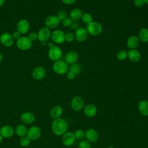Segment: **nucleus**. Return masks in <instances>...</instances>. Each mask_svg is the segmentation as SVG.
I'll list each match as a JSON object with an SVG mask.
<instances>
[{"instance_id":"1","label":"nucleus","mask_w":148,"mask_h":148,"mask_svg":"<svg viewBox=\"0 0 148 148\" xmlns=\"http://www.w3.org/2000/svg\"><path fill=\"white\" fill-rule=\"evenodd\" d=\"M68 123L61 118L54 119L51 123V130L54 134L57 136L63 135L68 129Z\"/></svg>"},{"instance_id":"2","label":"nucleus","mask_w":148,"mask_h":148,"mask_svg":"<svg viewBox=\"0 0 148 148\" xmlns=\"http://www.w3.org/2000/svg\"><path fill=\"white\" fill-rule=\"evenodd\" d=\"M68 69V64L64 60H59L55 61L53 64V70L58 75H64L67 73Z\"/></svg>"},{"instance_id":"3","label":"nucleus","mask_w":148,"mask_h":148,"mask_svg":"<svg viewBox=\"0 0 148 148\" xmlns=\"http://www.w3.org/2000/svg\"><path fill=\"white\" fill-rule=\"evenodd\" d=\"M102 26L99 23L94 21L87 24L86 27L88 34L91 36L99 35L102 32Z\"/></svg>"},{"instance_id":"4","label":"nucleus","mask_w":148,"mask_h":148,"mask_svg":"<svg viewBox=\"0 0 148 148\" xmlns=\"http://www.w3.org/2000/svg\"><path fill=\"white\" fill-rule=\"evenodd\" d=\"M16 46L21 50H28L32 46V42L29 40L28 36H20L16 40Z\"/></svg>"},{"instance_id":"5","label":"nucleus","mask_w":148,"mask_h":148,"mask_svg":"<svg viewBox=\"0 0 148 148\" xmlns=\"http://www.w3.org/2000/svg\"><path fill=\"white\" fill-rule=\"evenodd\" d=\"M42 135L41 129L36 125H33L28 129L27 136L31 140H36L40 138Z\"/></svg>"},{"instance_id":"6","label":"nucleus","mask_w":148,"mask_h":148,"mask_svg":"<svg viewBox=\"0 0 148 148\" xmlns=\"http://www.w3.org/2000/svg\"><path fill=\"white\" fill-rule=\"evenodd\" d=\"M61 21L57 16L51 15L47 17L45 21L46 27L49 29H54L58 26Z\"/></svg>"},{"instance_id":"7","label":"nucleus","mask_w":148,"mask_h":148,"mask_svg":"<svg viewBox=\"0 0 148 148\" xmlns=\"http://www.w3.org/2000/svg\"><path fill=\"white\" fill-rule=\"evenodd\" d=\"M48 56L49 58L54 62L58 61L61 58L62 50L58 46H54L52 48L49 49Z\"/></svg>"},{"instance_id":"8","label":"nucleus","mask_w":148,"mask_h":148,"mask_svg":"<svg viewBox=\"0 0 148 148\" xmlns=\"http://www.w3.org/2000/svg\"><path fill=\"white\" fill-rule=\"evenodd\" d=\"M0 42L3 46L9 47L13 45L14 39L10 33L4 32L0 36Z\"/></svg>"},{"instance_id":"9","label":"nucleus","mask_w":148,"mask_h":148,"mask_svg":"<svg viewBox=\"0 0 148 148\" xmlns=\"http://www.w3.org/2000/svg\"><path fill=\"white\" fill-rule=\"evenodd\" d=\"M50 38L54 43L61 44L65 41V33L61 30H54L51 32Z\"/></svg>"},{"instance_id":"10","label":"nucleus","mask_w":148,"mask_h":148,"mask_svg":"<svg viewBox=\"0 0 148 148\" xmlns=\"http://www.w3.org/2000/svg\"><path fill=\"white\" fill-rule=\"evenodd\" d=\"M37 34L38 39L40 42H46L49 39V38L51 37V32L50 29L45 27L40 28Z\"/></svg>"},{"instance_id":"11","label":"nucleus","mask_w":148,"mask_h":148,"mask_svg":"<svg viewBox=\"0 0 148 148\" xmlns=\"http://www.w3.org/2000/svg\"><path fill=\"white\" fill-rule=\"evenodd\" d=\"M74 35L75 38L76 39V40L80 42H82L85 41L87 39L88 33L86 28L83 27H80L76 30Z\"/></svg>"},{"instance_id":"12","label":"nucleus","mask_w":148,"mask_h":148,"mask_svg":"<svg viewBox=\"0 0 148 148\" xmlns=\"http://www.w3.org/2000/svg\"><path fill=\"white\" fill-rule=\"evenodd\" d=\"M46 69L40 66L35 68L32 72V76L33 78L37 80H40L43 79L46 76Z\"/></svg>"},{"instance_id":"13","label":"nucleus","mask_w":148,"mask_h":148,"mask_svg":"<svg viewBox=\"0 0 148 148\" xmlns=\"http://www.w3.org/2000/svg\"><path fill=\"white\" fill-rule=\"evenodd\" d=\"M17 31L21 34H26L29 29V23L25 19H21L19 20L17 24Z\"/></svg>"},{"instance_id":"14","label":"nucleus","mask_w":148,"mask_h":148,"mask_svg":"<svg viewBox=\"0 0 148 148\" xmlns=\"http://www.w3.org/2000/svg\"><path fill=\"white\" fill-rule=\"evenodd\" d=\"M20 119L23 124H31L35 121V116L31 112H24L21 113Z\"/></svg>"},{"instance_id":"15","label":"nucleus","mask_w":148,"mask_h":148,"mask_svg":"<svg viewBox=\"0 0 148 148\" xmlns=\"http://www.w3.org/2000/svg\"><path fill=\"white\" fill-rule=\"evenodd\" d=\"M14 133V128L9 125H5L0 128V134L3 138H9L12 137Z\"/></svg>"},{"instance_id":"16","label":"nucleus","mask_w":148,"mask_h":148,"mask_svg":"<svg viewBox=\"0 0 148 148\" xmlns=\"http://www.w3.org/2000/svg\"><path fill=\"white\" fill-rule=\"evenodd\" d=\"M83 105H84V101L82 98H81L80 97H79V96L75 97L71 101V106L72 109L73 110H75V111L80 110L83 107Z\"/></svg>"},{"instance_id":"17","label":"nucleus","mask_w":148,"mask_h":148,"mask_svg":"<svg viewBox=\"0 0 148 148\" xmlns=\"http://www.w3.org/2000/svg\"><path fill=\"white\" fill-rule=\"evenodd\" d=\"M75 140V135L71 132H66L63 135L62 138V143L66 146H72Z\"/></svg>"},{"instance_id":"18","label":"nucleus","mask_w":148,"mask_h":148,"mask_svg":"<svg viewBox=\"0 0 148 148\" xmlns=\"http://www.w3.org/2000/svg\"><path fill=\"white\" fill-rule=\"evenodd\" d=\"M128 58L133 62H136L140 60L141 54L140 52L136 49H130L127 52Z\"/></svg>"},{"instance_id":"19","label":"nucleus","mask_w":148,"mask_h":148,"mask_svg":"<svg viewBox=\"0 0 148 148\" xmlns=\"http://www.w3.org/2000/svg\"><path fill=\"white\" fill-rule=\"evenodd\" d=\"M140 40L135 35L130 36L127 40V46L130 49H136L139 45Z\"/></svg>"},{"instance_id":"20","label":"nucleus","mask_w":148,"mask_h":148,"mask_svg":"<svg viewBox=\"0 0 148 148\" xmlns=\"http://www.w3.org/2000/svg\"><path fill=\"white\" fill-rule=\"evenodd\" d=\"M85 136L87 140L91 142H94L97 140L98 138V134L95 130L93 128H90L87 130L86 131Z\"/></svg>"},{"instance_id":"21","label":"nucleus","mask_w":148,"mask_h":148,"mask_svg":"<svg viewBox=\"0 0 148 148\" xmlns=\"http://www.w3.org/2000/svg\"><path fill=\"white\" fill-rule=\"evenodd\" d=\"M65 61L68 64H73L76 62L78 60V54L75 51H70L65 55Z\"/></svg>"},{"instance_id":"22","label":"nucleus","mask_w":148,"mask_h":148,"mask_svg":"<svg viewBox=\"0 0 148 148\" xmlns=\"http://www.w3.org/2000/svg\"><path fill=\"white\" fill-rule=\"evenodd\" d=\"M28 129L23 124H20L16 126L14 128V133L18 136L23 137L27 135Z\"/></svg>"},{"instance_id":"23","label":"nucleus","mask_w":148,"mask_h":148,"mask_svg":"<svg viewBox=\"0 0 148 148\" xmlns=\"http://www.w3.org/2000/svg\"><path fill=\"white\" fill-rule=\"evenodd\" d=\"M62 112L63 109L61 106H55L51 109L50 112V116L53 119H58L60 118V116L62 115Z\"/></svg>"},{"instance_id":"24","label":"nucleus","mask_w":148,"mask_h":148,"mask_svg":"<svg viewBox=\"0 0 148 148\" xmlns=\"http://www.w3.org/2000/svg\"><path fill=\"white\" fill-rule=\"evenodd\" d=\"M97 108L93 104L87 105L84 109V113L88 117H92L97 113Z\"/></svg>"},{"instance_id":"25","label":"nucleus","mask_w":148,"mask_h":148,"mask_svg":"<svg viewBox=\"0 0 148 148\" xmlns=\"http://www.w3.org/2000/svg\"><path fill=\"white\" fill-rule=\"evenodd\" d=\"M82 11L79 8H74L70 12L69 17L72 21H77L80 20L82 16Z\"/></svg>"},{"instance_id":"26","label":"nucleus","mask_w":148,"mask_h":148,"mask_svg":"<svg viewBox=\"0 0 148 148\" xmlns=\"http://www.w3.org/2000/svg\"><path fill=\"white\" fill-rule=\"evenodd\" d=\"M139 110L140 113L145 116H148V101L146 100L140 101L138 104Z\"/></svg>"},{"instance_id":"27","label":"nucleus","mask_w":148,"mask_h":148,"mask_svg":"<svg viewBox=\"0 0 148 148\" xmlns=\"http://www.w3.org/2000/svg\"><path fill=\"white\" fill-rule=\"evenodd\" d=\"M138 37L139 40L142 42H148V29L142 28L139 32Z\"/></svg>"},{"instance_id":"28","label":"nucleus","mask_w":148,"mask_h":148,"mask_svg":"<svg viewBox=\"0 0 148 148\" xmlns=\"http://www.w3.org/2000/svg\"><path fill=\"white\" fill-rule=\"evenodd\" d=\"M69 71L72 72L74 73L76 75L79 74L82 71V66L77 63H75L73 64H71V66L69 67Z\"/></svg>"},{"instance_id":"29","label":"nucleus","mask_w":148,"mask_h":148,"mask_svg":"<svg viewBox=\"0 0 148 148\" xmlns=\"http://www.w3.org/2000/svg\"><path fill=\"white\" fill-rule=\"evenodd\" d=\"M82 21L85 24H88L91 22L92 21V17L91 14L89 13H84L82 14Z\"/></svg>"},{"instance_id":"30","label":"nucleus","mask_w":148,"mask_h":148,"mask_svg":"<svg viewBox=\"0 0 148 148\" xmlns=\"http://www.w3.org/2000/svg\"><path fill=\"white\" fill-rule=\"evenodd\" d=\"M31 141V140H30V139L26 135V136L21 137L20 139L19 142H20V145H21L22 147H25L28 146L30 145Z\"/></svg>"},{"instance_id":"31","label":"nucleus","mask_w":148,"mask_h":148,"mask_svg":"<svg viewBox=\"0 0 148 148\" xmlns=\"http://www.w3.org/2000/svg\"><path fill=\"white\" fill-rule=\"evenodd\" d=\"M116 57L119 60L124 61L128 57L127 51H126L125 50H120L119 51H118L117 53Z\"/></svg>"},{"instance_id":"32","label":"nucleus","mask_w":148,"mask_h":148,"mask_svg":"<svg viewBox=\"0 0 148 148\" xmlns=\"http://www.w3.org/2000/svg\"><path fill=\"white\" fill-rule=\"evenodd\" d=\"M57 17L60 20V21H61L64 18H65L66 17H67V13L65 9H61L60 10H58V12H57Z\"/></svg>"},{"instance_id":"33","label":"nucleus","mask_w":148,"mask_h":148,"mask_svg":"<svg viewBox=\"0 0 148 148\" xmlns=\"http://www.w3.org/2000/svg\"><path fill=\"white\" fill-rule=\"evenodd\" d=\"M74 135H75V139H77L78 140H80V139H82L84 137L85 133L84 132V131L83 130H78L76 131Z\"/></svg>"},{"instance_id":"34","label":"nucleus","mask_w":148,"mask_h":148,"mask_svg":"<svg viewBox=\"0 0 148 148\" xmlns=\"http://www.w3.org/2000/svg\"><path fill=\"white\" fill-rule=\"evenodd\" d=\"M75 39V35L72 32L65 34V41L67 42H72Z\"/></svg>"},{"instance_id":"35","label":"nucleus","mask_w":148,"mask_h":148,"mask_svg":"<svg viewBox=\"0 0 148 148\" xmlns=\"http://www.w3.org/2000/svg\"><path fill=\"white\" fill-rule=\"evenodd\" d=\"M72 21H73L69 17H66L65 18H64L62 20V24L64 27H68L71 26Z\"/></svg>"},{"instance_id":"36","label":"nucleus","mask_w":148,"mask_h":148,"mask_svg":"<svg viewBox=\"0 0 148 148\" xmlns=\"http://www.w3.org/2000/svg\"><path fill=\"white\" fill-rule=\"evenodd\" d=\"M79 148H91V145L87 140H83L80 142Z\"/></svg>"},{"instance_id":"37","label":"nucleus","mask_w":148,"mask_h":148,"mask_svg":"<svg viewBox=\"0 0 148 148\" xmlns=\"http://www.w3.org/2000/svg\"><path fill=\"white\" fill-rule=\"evenodd\" d=\"M28 37L29 40L32 42L38 39V34L35 32H32L29 34Z\"/></svg>"},{"instance_id":"38","label":"nucleus","mask_w":148,"mask_h":148,"mask_svg":"<svg viewBox=\"0 0 148 148\" xmlns=\"http://www.w3.org/2000/svg\"><path fill=\"white\" fill-rule=\"evenodd\" d=\"M134 5L137 8H140L145 4L143 0H134Z\"/></svg>"},{"instance_id":"39","label":"nucleus","mask_w":148,"mask_h":148,"mask_svg":"<svg viewBox=\"0 0 148 148\" xmlns=\"http://www.w3.org/2000/svg\"><path fill=\"white\" fill-rule=\"evenodd\" d=\"M71 28H72V29L74 30H76L79 28V23H78V21H73L71 26L69 27Z\"/></svg>"},{"instance_id":"40","label":"nucleus","mask_w":148,"mask_h":148,"mask_svg":"<svg viewBox=\"0 0 148 148\" xmlns=\"http://www.w3.org/2000/svg\"><path fill=\"white\" fill-rule=\"evenodd\" d=\"M75 76H76V75L71 71H69L66 73V78L68 80H73L75 78Z\"/></svg>"},{"instance_id":"41","label":"nucleus","mask_w":148,"mask_h":148,"mask_svg":"<svg viewBox=\"0 0 148 148\" xmlns=\"http://www.w3.org/2000/svg\"><path fill=\"white\" fill-rule=\"evenodd\" d=\"M14 39H18L21 36V34L18 31H15L12 34Z\"/></svg>"},{"instance_id":"42","label":"nucleus","mask_w":148,"mask_h":148,"mask_svg":"<svg viewBox=\"0 0 148 148\" xmlns=\"http://www.w3.org/2000/svg\"><path fill=\"white\" fill-rule=\"evenodd\" d=\"M62 2L66 5H72L75 2L76 0H61Z\"/></svg>"},{"instance_id":"43","label":"nucleus","mask_w":148,"mask_h":148,"mask_svg":"<svg viewBox=\"0 0 148 148\" xmlns=\"http://www.w3.org/2000/svg\"><path fill=\"white\" fill-rule=\"evenodd\" d=\"M54 43V42H49V43H48V45H47L48 47H49V49H51V48H52L53 47H54V46H55Z\"/></svg>"},{"instance_id":"44","label":"nucleus","mask_w":148,"mask_h":148,"mask_svg":"<svg viewBox=\"0 0 148 148\" xmlns=\"http://www.w3.org/2000/svg\"><path fill=\"white\" fill-rule=\"evenodd\" d=\"M5 2V0H0V7L2 6Z\"/></svg>"},{"instance_id":"45","label":"nucleus","mask_w":148,"mask_h":148,"mask_svg":"<svg viewBox=\"0 0 148 148\" xmlns=\"http://www.w3.org/2000/svg\"><path fill=\"white\" fill-rule=\"evenodd\" d=\"M3 137H2V136L0 134V143L2 142V140H3Z\"/></svg>"},{"instance_id":"46","label":"nucleus","mask_w":148,"mask_h":148,"mask_svg":"<svg viewBox=\"0 0 148 148\" xmlns=\"http://www.w3.org/2000/svg\"><path fill=\"white\" fill-rule=\"evenodd\" d=\"M2 59H3V56H2V54L0 53V62L2 61Z\"/></svg>"},{"instance_id":"47","label":"nucleus","mask_w":148,"mask_h":148,"mask_svg":"<svg viewBox=\"0 0 148 148\" xmlns=\"http://www.w3.org/2000/svg\"><path fill=\"white\" fill-rule=\"evenodd\" d=\"M143 1H144L145 3L148 5V0H143Z\"/></svg>"},{"instance_id":"48","label":"nucleus","mask_w":148,"mask_h":148,"mask_svg":"<svg viewBox=\"0 0 148 148\" xmlns=\"http://www.w3.org/2000/svg\"><path fill=\"white\" fill-rule=\"evenodd\" d=\"M108 148H114V147H112V146H110V147H108Z\"/></svg>"}]
</instances>
